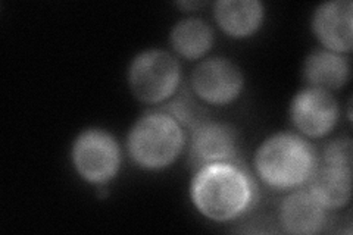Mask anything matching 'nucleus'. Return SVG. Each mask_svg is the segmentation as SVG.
<instances>
[{"mask_svg":"<svg viewBox=\"0 0 353 235\" xmlns=\"http://www.w3.org/2000/svg\"><path fill=\"white\" fill-rule=\"evenodd\" d=\"M256 184L241 163H212L199 167L190 183V200L209 221L231 222L255 205Z\"/></svg>","mask_w":353,"mask_h":235,"instance_id":"1","label":"nucleus"},{"mask_svg":"<svg viewBox=\"0 0 353 235\" xmlns=\"http://www.w3.org/2000/svg\"><path fill=\"white\" fill-rule=\"evenodd\" d=\"M319 165L312 144L293 132L268 137L255 153V171L263 185L275 192H292L306 185Z\"/></svg>","mask_w":353,"mask_h":235,"instance_id":"2","label":"nucleus"},{"mask_svg":"<svg viewBox=\"0 0 353 235\" xmlns=\"http://www.w3.org/2000/svg\"><path fill=\"white\" fill-rule=\"evenodd\" d=\"M185 147V130L162 109L146 112L131 127L127 149L131 161L145 171L171 166Z\"/></svg>","mask_w":353,"mask_h":235,"instance_id":"3","label":"nucleus"},{"mask_svg":"<svg viewBox=\"0 0 353 235\" xmlns=\"http://www.w3.org/2000/svg\"><path fill=\"white\" fill-rule=\"evenodd\" d=\"M181 66L174 56L161 49L139 53L128 68L131 93L146 105L165 103L179 92Z\"/></svg>","mask_w":353,"mask_h":235,"instance_id":"4","label":"nucleus"},{"mask_svg":"<svg viewBox=\"0 0 353 235\" xmlns=\"http://www.w3.org/2000/svg\"><path fill=\"white\" fill-rule=\"evenodd\" d=\"M71 159L81 180L93 185H106L119 171L121 149L108 131L84 130L72 143Z\"/></svg>","mask_w":353,"mask_h":235,"instance_id":"5","label":"nucleus"},{"mask_svg":"<svg viewBox=\"0 0 353 235\" xmlns=\"http://www.w3.org/2000/svg\"><path fill=\"white\" fill-rule=\"evenodd\" d=\"M245 87L239 66L225 58H211L199 63L190 76V90L201 102L225 106L236 102Z\"/></svg>","mask_w":353,"mask_h":235,"instance_id":"6","label":"nucleus"},{"mask_svg":"<svg viewBox=\"0 0 353 235\" xmlns=\"http://www.w3.org/2000/svg\"><path fill=\"white\" fill-rule=\"evenodd\" d=\"M240 141L234 127L203 121L190 130L189 162L192 170L212 163H240Z\"/></svg>","mask_w":353,"mask_h":235,"instance_id":"7","label":"nucleus"},{"mask_svg":"<svg viewBox=\"0 0 353 235\" xmlns=\"http://www.w3.org/2000/svg\"><path fill=\"white\" fill-rule=\"evenodd\" d=\"M290 119L302 136L321 139L337 125L339 103L328 90L307 85L294 94L290 105Z\"/></svg>","mask_w":353,"mask_h":235,"instance_id":"8","label":"nucleus"},{"mask_svg":"<svg viewBox=\"0 0 353 235\" xmlns=\"http://www.w3.org/2000/svg\"><path fill=\"white\" fill-rule=\"evenodd\" d=\"M353 5L350 0H334L321 3L312 17V31L324 49L340 54L350 53Z\"/></svg>","mask_w":353,"mask_h":235,"instance_id":"9","label":"nucleus"},{"mask_svg":"<svg viewBox=\"0 0 353 235\" xmlns=\"http://www.w3.org/2000/svg\"><path fill=\"white\" fill-rule=\"evenodd\" d=\"M328 210L318 203L307 190H292L279 210V222L284 232L293 235H314L327 225Z\"/></svg>","mask_w":353,"mask_h":235,"instance_id":"10","label":"nucleus"},{"mask_svg":"<svg viewBox=\"0 0 353 235\" xmlns=\"http://www.w3.org/2000/svg\"><path fill=\"white\" fill-rule=\"evenodd\" d=\"M306 190L328 212L345 207L352 196V167L318 165Z\"/></svg>","mask_w":353,"mask_h":235,"instance_id":"11","label":"nucleus"},{"mask_svg":"<svg viewBox=\"0 0 353 235\" xmlns=\"http://www.w3.org/2000/svg\"><path fill=\"white\" fill-rule=\"evenodd\" d=\"M218 27L233 39L255 34L265 18V8L258 0H219L214 5Z\"/></svg>","mask_w":353,"mask_h":235,"instance_id":"12","label":"nucleus"},{"mask_svg":"<svg viewBox=\"0 0 353 235\" xmlns=\"http://www.w3.org/2000/svg\"><path fill=\"white\" fill-rule=\"evenodd\" d=\"M303 76L311 87L337 90L349 81L350 65L345 54L318 49L305 59Z\"/></svg>","mask_w":353,"mask_h":235,"instance_id":"13","label":"nucleus"},{"mask_svg":"<svg viewBox=\"0 0 353 235\" xmlns=\"http://www.w3.org/2000/svg\"><path fill=\"white\" fill-rule=\"evenodd\" d=\"M170 41L174 52L184 59H201L211 50L214 44V31L206 21L201 18H185L172 27Z\"/></svg>","mask_w":353,"mask_h":235,"instance_id":"14","label":"nucleus"},{"mask_svg":"<svg viewBox=\"0 0 353 235\" xmlns=\"http://www.w3.org/2000/svg\"><path fill=\"white\" fill-rule=\"evenodd\" d=\"M159 109L167 112V114H170L174 119L179 121L184 130H193L196 125L208 119L203 106H201V103H197L190 87L181 88L180 92H176L168 102Z\"/></svg>","mask_w":353,"mask_h":235,"instance_id":"15","label":"nucleus"},{"mask_svg":"<svg viewBox=\"0 0 353 235\" xmlns=\"http://www.w3.org/2000/svg\"><path fill=\"white\" fill-rule=\"evenodd\" d=\"M353 144L347 137H340L330 141L323 150V163L339 167H352Z\"/></svg>","mask_w":353,"mask_h":235,"instance_id":"16","label":"nucleus"},{"mask_svg":"<svg viewBox=\"0 0 353 235\" xmlns=\"http://www.w3.org/2000/svg\"><path fill=\"white\" fill-rule=\"evenodd\" d=\"M176 5H179L180 8H185V9L192 10V9H196V8H201L203 5V2H180Z\"/></svg>","mask_w":353,"mask_h":235,"instance_id":"17","label":"nucleus"}]
</instances>
